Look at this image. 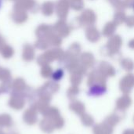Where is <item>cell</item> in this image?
Segmentation results:
<instances>
[{"instance_id": "6da1fadb", "label": "cell", "mask_w": 134, "mask_h": 134, "mask_svg": "<svg viewBox=\"0 0 134 134\" xmlns=\"http://www.w3.org/2000/svg\"><path fill=\"white\" fill-rule=\"evenodd\" d=\"M2 0H0V8L2 6Z\"/></svg>"}]
</instances>
